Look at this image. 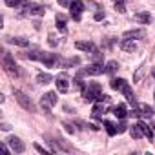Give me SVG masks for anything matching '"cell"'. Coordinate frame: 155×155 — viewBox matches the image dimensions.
<instances>
[{
    "mask_svg": "<svg viewBox=\"0 0 155 155\" xmlns=\"http://www.w3.org/2000/svg\"><path fill=\"white\" fill-rule=\"evenodd\" d=\"M111 88L117 90V91H122L124 97H126V101H128L131 106H137V99H135L133 91L130 90V84H128L124 79H113V81H111Z\"/></svg>",
    "mask_w": 155,
    "mask_h": 155,
    "instance_id": "obj_1",
    "label": "cell"
},
{
    "mask_svg": "<svg viewBox=\"0 0 155 155\" xmlns=\"http://www.w3.org/2000/svg\"><path fill=\"white\" fill-rule=\"evenodd\" d=\"M13 95H15V99H17V102L26 110V111H37V108H35V104H33V101L26 95V93H22L20 90H13Z\"/></svg>",
    "mask_w": 155,
    "mask_h": 155,
    "instance_id": "obj_2",
    "label": "cell"
},
{
    "mask_svg": "<svg viewBox=\"0 0 155 155\" xmlns=\"http://www.w3.org/2000/svg\"><path fill=\"white\" fill-rule=\"evenodd\" d=\"M84 99L88 101V102H93V101H97L101 95H102V90H101V86L97 84V82H91L88 88H84Z\"/></svg>",
    "mask_w": 155,
    "mask_h": 155,
    "instance_id": "obj_3",
    "label": "cell"
},
{
    "mask_svg": "<svg viewBox=\"0 0 155 155\" xmlns=\"http://www.w3.org/2000/svg\"><path fill=\"white\" fill-rule=\"evenodd\" d=\"M2 66L6 68V71L8 73H11V75H18V69H17V64H15V60H13V57L9 55V53H4V58H2Z\"/></svg>",
    "mask_w": 155,
    "mask_h": 155,
    "instance_id": "obj_4",
    "label": "cell"
},
{
    "mask_svg": "<svg viewBox=\"0 0 155 155\" xmlns=\"http://www.w3.org/2000/svg\"><path fill=\"white\" fill-rule=\"evenodd\" d=\"M82 73H86V75H93V77H97V75H102V73H106V68L101 64V62H93V64H90Z\"/></svg>",
    "mask_w": 155,
    "mask_h": 155,
    "instance_id": "obj_5",
    "label": "cell"
},
{
    "mask_svg": "<svg viewBox=\"0 0 155 155\" xmlns=\"http://www.w3.org/2000/svg\"><path fill=\"white\" fill-rule=\"evenodd\" d=\"M69 11H71V17H73L75 20H81V15H82V11H84V4L79 2V0H75V2L69 4Z\"/></svg>",
    "mask_w": 155,
    "mask_h": 155,
    "instance_id": "obj_6",
    "label": "cell"
},
{
    "mask_svg": "<svg viewBox=\"0 0 155 155\" xmlns=\"http://www.w3.org/2000/svg\"><path fill=\"white\" fill-rule=\"evenodd\" d=\"M8 144H9L11 151H15V153H22V151L26 150L24 142H22L18 137H9V139H8Z\"/></svg>",
    "mask_w": 155,
    "mask_h": 155,
    "instance_id": "obj_7",
    "label": "cell"
},
{
    "mask_svg": "<svg viewBox=\"0 0 155 155\" xmlns=\"http://www.w3.org/2000/svg\"><path fill=\"white\" fill-rule=\"evenodd\" d=\"M57 90L60 91V93H68V90H69V82H68V75L66 73H62V75H58L57 77Z\"/></svg>",
    "mask_w": 155,
    "mask_h": 155,
    "instance_id": "obj_8",
    "label": "cell"
},
{
    "mask_svg": "<svg viewBox=\"0 0 155 155\" xmlns=\"http://www.w3.org/2000/svg\"><path fill=\"white\" fill-rule=\"evenodd\" d=\"M57 104V95L53 93V91H49V93H46L44 97H42V106L44 108H51V106H55Z\"/></svg>",
    "mask_w": 155,
    "mask_h": 155,
    "instance_id": "obj_9",
    "label": "cell"
},
{
    "mask_svg": "<svg viewBox=\"0 0 155 155\" xmlns=\"http://www.w3.org/2000/svg\"><path fill=\"white\" fill-rule=\"evenodd\" d=\"M26 9H28L29 15H35V17H42V15L46 13V9H44L42 6H38V4H29Z\"/></svg>",
    "mask_w": 155,
    "mask_h": 155,
    "instance_id": "obj_10",
    "label": "cell"
},
{
    "mask_svg": "<svg viewBox=\"0 0 155 155\" xmlns=\"http://www.w3.org/2000/svg\"><path fill=\"white\" fill-rule=\"evenodd\" d=\"M120 48H122V51H126V53H131V51L137 49V46H135V42H133L131 38H122V40H120Z\"/></svg>",
    "mask_w": 155,
    "mask_h": 155,
    "instance_id": "obj_11",
    "label": "cell"
},
{
    "mask_svg": "<svg viewBox=\"0 0 155 155\" xmlns=\"http://www.w3.org/2000/svg\"><path fill=\"white\" fill-rule=\"evenodd\" d=\"M137 108H139V117H153V108L151 106H148V104H137Z\"/></svg>",
    "mask_w": 155,
    "mask_h": 155,
    "instance_id": "obj_12",
    "label": "cell"
},
{
    "mask_svg": "<svg viewBox=\"0 0 155 155\" xmlns=\"http://www.w3.org/2000/svg\"><path fill=\"white\" fill-rule=\"evenodd\" d=\"M144 37H146L144 29H133V31H126V33H124V38H131V40L144 38Z\"/></svg>",
    "mask_w": 155,
    "mask_h": 155,
    "instance_id": "obj_13",
    "label": "cell"
},
{
    "mask_svg": "<svg viewBox=\"0 0 155 155\" xmlns=\"http://www.w3.org/2000/svg\"><path fill=\"white\" fill-rule=\"evenodd\" d=\"M131 137H133V139H140V137H144L142 122H137V124H133V126H131Z\"/></svg>",
    "mask_w": 155,
    "mask_h": 155,
    "instance_id": "obj_14",
    "label": "cell"
},
{
    "mask_svg": "<svg viewBox=\"0 0 155 155\" xmlns=\"http://www.w3.org/2000/svg\"><path fill=\"white\" fill-rule=\"evenodd\" d=\"M113 115H115L117 119H124V117L128 115V110H126V106H124V104H117V106L113 108Z\"/></svg>",
    "mask_w": 155,
    "mask_h": 155,
    "instance_id": "obj_15",
    "label": "cell"
},
{
    "mask_svg": "<svg viewBox=\"0 0 155 155\" xmlns=\"http://www.w3.org/2000/svg\"><path fill=\"white\" fill-rule=\"evenodd\" d=\"M55 20H57V28H58L62 33H66V31H68V28H66V15L58 13V15L55 17Z\"/></svg>",
    "mask_w": 155,
    "mask_h": 155,
    "instance_id": "obj_16",
    "label": "cell"
},
{
    "mask_svg": "<svg viewBox=\"0 0 155 155\" xmlns=\"http://www.w3.org/2000/svg\"><path fill=\"white\" fill-rule=\"evenodd\" d=\"M75 48H77V49H82V51H93V48H95V46H93L91 42H84V40H77V42H75Z\"/></svg>",
    "mask_w": 155,
    "mask_h": 155,
    "instance_id": "obj_17",
    "label": "cell"
},
{
    "mask_svg": "<svg viewBox=\"0 0 155 155\" xmlns=\"http://www.w3.org/2000/svg\"><path fill=\"white\" fill-rule=\"evenodd\" d=\"M135 20L140 22V24H150V22H151V15L146 13V11H142V13H137V15H135Z\"/></svg>",
    "mask_w": 155,
    "mask_h": 155,
    "instance_id": "obj_18",
    "label": "cell"
},
{
    "mask_svg": "<svg viewBox=\"0 0 155 155\" xmlns=\"http://www.w3.org/2000/svg\"><path fill=\"white\" fill-rule=\"evenodd\" d=\"M8 42H11V44H15V46H20V48L29 46V40H28V38H20V37H17V38H8Z\"/></svg>",
    "mask_w": 155,
    "mask_h": 155,
    "instance_id": "obj_19",
    "label": "cell"
},
{
    "mask_svg": "<svg viewBox=\"0 0 155 155\" xmlns=\"http://www.w3.org/2000/svg\"><path fill=\"white\" fill-rule=\"evenodd\" d=\"M104 128H106V131H108V135H117L119 131H117V126L113 124V122H110V120H104Z\"/></svg>",
    "mask_w": 155,
    "mask_h": 155,
    "instance_id": "obj_20",
    "label": "cell"
},
{
    "mask_svg": "<svg viewBox=\"0 0 155 155\" xmlns=\"http://www.w3.org/2000/svg\"><path fill=\"white\" fill-rule=\"evenodd\" d=\"M49 81H51V75L49 73H38L37 75V82L38 84H48Z\"/></svg>",
    "mask_w": 155,
    "mask_h": 155,
    "instance_id": "obj_21",
    "label": "cell"
},
{
    "mask_svg": "<svg viewBox=\"0 0 155 155\" xmlns=\"http://www.w3.org/2000/svg\"><path fill=\"white\" fill-rule=\"evenodd\" d=\"M44 55H46V53H42V51H29L26 57H28V58H31V60H40V62H42Z\"/></svg>",
    "mask_w": 155,
    "mask_h": 155,
    "instance_id": "obj_22",
    "label": "cell"
},
{
    "mask_svg": "<svg viewBox=\"0 0 155 155\" xmlns=\"http://www.w3.org/2000/svg\"><path fill=\"white\" fill-rule=\"evenodd\" d=\"M119 69V64L115 62V60H110L108 64H106V73H110V75H113L115 71Z\"/></svg>",
    "mask_w": 155,
    "mask_h": 155,
    "instance_id": "obj_23",
    "label": "cell"
},
{
    "mask_svg": "<svg viewBox=\"0 0 155 155\" xmlns=\"http://www.w3.org/2000/svg\"><path fill=\"white\" fill-rule=\"evenodd\" d=\"M102 113H104V106H102V104H95V106H93V117L97 119V117H101Z\"/></svg>",
    "mask_w": 155,
    "mask_h": 155,
    "instance_id": "obj_24",
    "label": "cell"
},
{
    "mask_svg": "<svg viewBox=\"0 0 155 155\" xmlns=\"http://www.w3.org/2000/svg\"><path fill=\"white\" fill-rule=\"evenodd\" d=\"M91 55H93V60H95V62H101V60H102V53H101L99 49H95V48H93Z\"/></svg>",
    "mask_w": 155,
    "mask_h": 155,
    "instance_id": "obj_25",
    "label": "cell"
},
{
    "mask_svg": "<svg viewBox=\"0 0 155 155\" xmlns=\"http://www.w3.org/2000/svg\"><path fill=\"white\" fill-rule=\"evenodd\" d=\"M48 38H49L48 42H49V46H51V48H55V46L58 44V38H57V35H49Z\"/></svg>",
    "mask_w": 155,
    "mask_h": 155,
    "instance_id": "obj_26",
    "label": "cell"
},
{
    "mask_svg": "<svg viewBox=\"0 0 155 155\" xmlns=\"http://www.w3.org/2000/svg\"><path fill=\"white\" fill-rule=\"evenodd\" d=\"M142 73H144V68H139V69H137V73H135V77H133V82H139V81H140Z\"/></svg>",
    "mask_w": 155,
    "mask_h": 155,
    "instance_id": "obj_27",
    "label": "cell"
},
{
    "mask_svg": "<svg viewBox=\"0 0 155 155\" xmlns=\"http://www.w3.org/2000/svg\"><path fill=\"white\" fill-rule=\"evenodd\" d=\"M115 9H117L119 13H124V11H126V8H124V2H115Z\"/></svg>",
    "mask_w": 155,
    "mask_h": 155,
    "instance_id": "obj_28",
    "label": "cell"
},
{
    "mask_svg": "<svg viewBox=\"0 0 155 155\" xmlns=\"http://www.w3.org/2000/svg\"><path fill=\"white\" fill-rule=\"evenodd\" d=\"M126 130H128V124H126V122H120V124H119V128H117V131H119V133H122V131H126Z\"/></svg>",
    "mask_w": 155,
    "mask_h": 155,
    "instance_id": "obj_29",
    "label": "cell"
},
{
    "mask_svg": "<svg viewBox=\"0 0 155 155\" xmlns=\"http://www.w3.org/2000/svg\"><path fill=\"white\" fill-rule=\"evenodd\" d=\"M104 18V11H97L95 13V20H102Z\"/></svg>",
    "mask_w": 155,
    "mask_h": 155,
    "instance_id": "obj_30",
    "label": "cell"
},
{
    "mask_svg": "<svg viewBox=\"0 0 155 155\" xmlns=\"http://www.w3.org/2000/svg\"><path fill=\"white\" fill-rule=\"evenodd\" d=\"M35 150H37V151H38V153H44V155H46V153H48V151H46V150H44V148H42V146H40V144H35Z\"/></svg>",
    "mask_w": 155,
    "mask_h": 155,
    "instance_id": "obj_31",
    "label": "cell"
},
{
    "mask_svg": "<svg viewBox=\"0 0 155 155\" xmlns=\"http://www.w3.org/2000/svg\"><path fill=\"white\" fill-rule=\"evenodd\" d=\"M0 128H2L4 131H9V130H11V126H9L8 122H2V124H0Z\"/></svg>",
    "mask_w": 155,
    "mask_h": 155,
    "instance_id": "obj_32",
    "label": "cell"
},
{
    "mask_svg": "<svg viewBox=\"0 0 155 155\" xmlns=\"http://www.w3.org/2000/svg\"><path fill=\"white\" fill-rule=\"evenodd\" d=\"M64 126H66V130H68V131H69V133H75V128H73V126H71V124H68V122H66V124H64Z\"/></svg>",
    "mask_w": 155,
    "mask_h": 155,
    "instance_id": "obj_33",
    "label": "cell"
},
{
    "mask_svg": "<svg viewBox=\"0 0 155 155\" xmlns=\"http://www.w3.org/2000/svg\"><path fill=\"white\" fill-rule=\"evenodd\" d=\"M151 75H153V79H155V68H153V71H151Z\"/></svg>",
    "mask_w": 155,
    "mask_h": 155,
    "instance_id": "obj_34",
    "label": "cell"
},
{
    "mask_svg": "<svg viewBox=\"0 0 155 155\" xmlns=\"http://www.w3.org/2000/svg\"><path fill=\"white\" fill-rule=\"evenodd\" d=\"M115 2H122V0H115Z\"/></svg>",
    "mask_w": 155,
    "mask_h": 155,
    "instance_id": "obj_35",
    "label": "cell"
}]
</instances>
